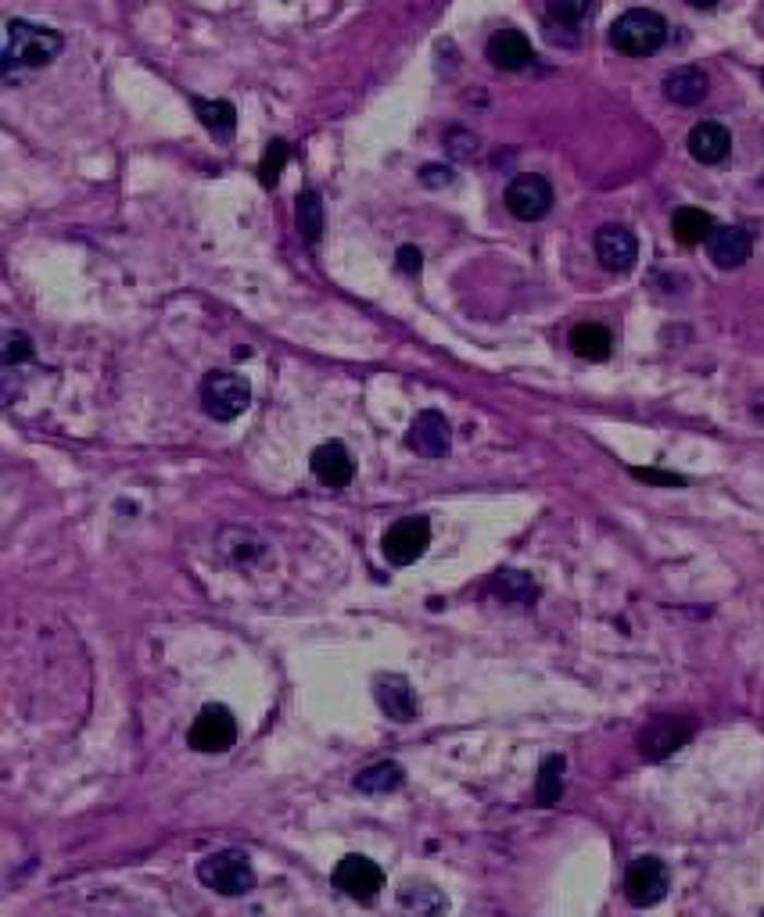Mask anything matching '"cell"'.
I'll return each mask as SVG.
<instances>
[{
	"label": "cell",
	"mask_w": 764,
	"mask_h": 917,
	"mask_svg": "<svg viewBox=\"0 0 764 917\" xmlns=\"http://www.w3.org/2000/svg\"><path fill=\"white\" fill-rule=\"evenodd\" d=\"M0 359H4V366H19V362H29V359H33V337L22 334V330H8V334H4V345H0Z\"/></svg>",
	"instance_id": "cell-26"
},
{
	"label": "cell",
	"mask_w": 764,
	"mask_h": 917,
	"mask_svg": "<svg viewBox=\"0 0 764 917\" xmlns=\"http://www.w3.org/2000/svg\"><path fill=\"white\" fill-rule=\"evenodd\" d=\"M309 467H312V473H317V481L327 484V487H348L356 476V459L342 442H323V445L312 448Z\"/></svg>",
	"instance_id": "cell-14"
},
{
	"label": "cell",
	"mask_w": 764,
	"mask_h": 917,
	"mask_svg": "<svg viewBox=\"0 0 764 917\" xmlns=\"http://www.w3.org/2000/svg\"><path fill=\"white\" fill-rule=\"evenodd\" d=\"M571 351L585 362H604L613 351V334L599 323H578L571 330Z\"/></svg>",
	"instance_id": "cell-20"
},
{
	"label": "cell",
	"mask_w": 764,
	"mask_h": 917,
	"mask_svg": "<svg viewBox=\"0 0 764 917\" xmlns=\"http://www.w3.org/2000/svg\"><path fill=\"white\" fill-rule=\"evenodd\" d=\"M219 556L234 563V567H252L255 559L266 556V542H262L259 534L252 531H241V527H234V531H223L219 534Z\"/></svg>",
	"instance_id": "cell-19"
},
{
	"label": "cell",
	"mask_w": 764,
	"mask_h": 917,
	"mask_svg": "<svg viewBox=\"0 0 764 917\" xmlns=\"http://www.w3.org/2000/svg\"><path fill=\"white\" fill-rule=\"evenodd\" d=\"M234 743H237V721L230 707L212 702V707L198 710L191 732H187V746L198 752H227Z\"/></svg>",
	"instance_id": "cell-7"
},
{
	"label": "cell",
	"mask_w": 764,
	"mask_h": 917,
	"mask_svg": "<svg viewBox=\"0 0 764 917\" xmlns=\"http://www.w3.org/2000/svg\"><path fill=\"white\" fill-rule=\"evenodd\" d=\"M406 782V771L398 768L395 760H381L373 763V768H362L356 774V788L359 793H370V796H384V793H395L398 785Z\"/></svg>",
	"instance_id": "cell-21"
},
{
	"label": "cell",
	"mask_w": 764,
	"mask_h": 917,
	"mask_svg": "<svg viewBox=\"0 0 764 917\" xmlns=\"http://www.w3.org/2000/svg\"><path fill=\"white\" fill-rule=\"evenodd\" d=\"M588 8H593V0H546L549 19L557 25H578L588 15Z\"/></svg>",
	"instance_id": "cell-27"
},
{
	"label": "cell",
	"mask_w": 764,
	"mask_h": 917,
	"mask_svg": "<svg viewBox=\"0 0 764 917\" xmlns=\"http://www.w3.org/2000/svg\"><path fill=\"white\" fill-rule=\"evenodd\" d=\"M445 147H449V155L470 158L474 150H478V141H474V133H467V130H449L445 133Z\"/></svg>",
	"instance_id": "cell-29"
},
{
	"label": "cell",
	"mask_w": 764,
	"mask_h": 917,
	"mask_svg": "<svg viewBox=\"0 0 764 917\" xmlns=\"http://www.w3.org/2000/svg\"><path fill=\"white\" fill-rule=\"evenodd\" d=\"M428 545H431V520L428 517L395 520L381 538L384 559L392 563V567H409V563H417L423 552H428Z\"/></svg>",
	"instance_id": "cell-5"
},
{
	"label": "cell",
	"mask_w": 764,
	"mask_h": 917,
	"mask_svg": "<svg viewBox=\"0 0 764 917\" xmlns=\"http://www.w3.org/2000/svg\"><path fill=\"white\" fill-rule=\"evenodd\" d=\"M61 47H65V36H61L58 29H47V25H36V22L11 19L8 22L4 58H0V65H4L8 80H15L19 72L47 69L61 55Z\"/></svg>",
	"instance_id": "cell-1"
},
{
	"label": "cell",
	"mask_w": 764,
	"mask_h": 917,
	"mask_svg": "<svg viewBox=\"0 0 764 917\" xmlns=\"http://www.w3.org/2000/svg\"><path fill=\"white\" fill-rule=\"evenodd\" d=\"M689 8H696V11H711V8H718L721 0H685Z\"/></svg>",
	"instance_id": "cell-33"
},
{
	"label": "cell",
	"mask_w": 764,
	"mask_h": 917,
	"mask_svg": "<svg viewBox=\"0 0 764 917\" xmlns=\"http://www.w3.org/2000/svg\"><path fill=\"white\" fill-rule=\"evenodd\" d=\"M668 864L657 857H635L629 864V874H624V896H629L632 907H654V903L668 896Z\"/></svg>",
	"instance_id": "cell-8"
},
{
	"label": "cell",
	"mask_w": 764,
	"mask_h": 917,
	"mask_svg": "<svg viewBox=\"0 0 764 917\" xmlns=\"http://www.w3.org/2000/svg\"><path fill=\"white\" fill-rule=\"evenodd\" d=\"M287 158H291V147H287L284 141H270V150H266V161H262V183L266 186H277V176L280 169L287 166Z\"/></svg>",
	"instance_id": "cell-28"
},
{
	"label": "cell",
	"mask_w": 764,
	"mask_h": 917,
	"mask_svg": "<svg viewBox=\"0 0 764 917\" xmlns=\"http://www.w3.org/2000/svg\"><path fill=\"white\" fill-rule=\"evenodd\" d=\"M506 208L513 219L538 222L542 216H549V208H553V186H549L546 176L524 172L517 180H510V186H506Z\"/></svg>",
	"instance_id": "cell-9"
},
{
	"label": "cell",
	"mask_w": 764,
	"mask_h": 917,
	"mask_svg": "<svg viewBox=\"0 0 764 917\" xmlns=\"http://www.w3.org/2000/svg\"><path fill=\"white\" fill-rule=\"evenodd\" d=\"M750 251H754V241L739 226H714V233L707 237V255L718 269H739L750 258Z\"/></svg>",
	"instance_id": "cell-16"
},
{
	"label": "cell",
	"mask_w": 764,
	"mask_h": 917,
	"mask_svg": "<svg viewBox=\"0 0 764 917\" xmlns=\"http://www.w3.org/2000/svg\"><path fill=\"white\" fill-rule=\"evenodd\" d=\"M406 442L423 459H442V456H449V448H453V426H449V420L438 409H423V412H417V420L409 423Z\"/></svg>",
	"instance_id": "cell-11"
},
{
	"label": "cell",
	"mask_w": 764,
	"mask_h": 917,
	"mask_svg": "<svg viewBox=\"0 0 764 917\" xmlns=\"http://www.w3.org/2000/svg\"><path fill=\"white\" fill-rule=\"evenodd\" d=\"M420 183L423 186H445V183H453V172H449L445 166H423Z\"/></svg>",
	"instance_id": "cell-32"
},
{
	"label": "cell",
	"mask_w": 764,
	"mask_h": 917,
	"mask_svg": "<svg viewBox=\"0 0 764 917\" xmlns=\"http://www.w3.org/2000/svg\"><path fill=\"white\" fill-rule=\"evenodd\" d=\"M711 83H707V72L696 69V65H679L664 75V97L671 100V105L679 108H693L700 100L707 97Z\"/></svg>",
	"instance_id": "cell-18"
},
{
	"label": "cell",
	"mask_w": 764,
	"mask_h": 917,
	"mask_svg": "<svg viewBox=\"0 0 764 917\" xmlns=\"http://www.w3.org/2000/svg\"><path fill=\"white\" fill-rule=\"evenodd\" d=\"M198 882L212 889L216 896H244V893H252L255 871H252V860H248L241 849H219V853H208V857L198 864Z\"/></svg>",
	"instance_id": "cell-3"
},
{
	"label": "cell",
	"mask_w": 764,
	"mask_h": 917,
	"mask_svg": "<svg viewBox=\"0 0 764 917\" xmlns=\"http://www.w3.org/2000/svg\"><path fill=\"white\" fill-rule=\"evenodd\" d=\"M194 111H198V119H202V125H208L216 136L234 133L237 111L230 100H194Z\"/></svg>",
	"instance_id": "cell-25"
},
{
	"label": "cell",
	"mask_w": 764,
	"mask_h": 917,
	"mask_svg": "<svg viewBox=\"0 0 764 917\" xmlns=\"http://www.w3.org/2000/svg\"><path fill=\"white\" fill-rule=\"evenodd\" d=\"M295 222L306 244H317L323 237V201L317 191H302L295 197Z\"/></svg>",
	"instance_id": "cell-23"
},
{
	"label": "cell",
	"mask_w": 764,
	"mask_h": 917,
	"mask_svg": "<svg viewBox=\"0 0 764 917\" xmlns=\"http://www.w3.org/2000/svg\"><path fill=\"white\" fill-rule=\"evenodd\" d=\"M664 40H668V22L649 8L624 11V15L613 19V25H610L613 50H621V55H629V58L654 55V50L664 47Z\"/></svg>",
	"instance_id": "cell-2"
},
{
	"label": "cell",
	"mask_w": 764,
	"mask_h": 917,
	"mask_svg": "<svg viewBox=\"0 0 764 917\" xmlns=\"http://www.w3.org/2000/svg\"><path fill=\"white\" fill-rule=\"evenodd\" d=\"M732 150V133L725 130L721 122H700L689 133V155H693L700 166H721Z\"/></svg>",
	"instance_id": "cell-17"
},
{
	"label": "cell",
	"mask_w": 764,
	"mask_h": 917,
	"mask_svg": "<svg viewBox=\"0 0 764 917\" xmlns=\"http://www.w3.org/2000/svg\"><path fill=\"white\" fill-rule=\"evenodd\" d=\"M563 757H546L542 768H538V782H535V799L538 807H557L563 796Z\"/></svg>",
	"instance_id": "cell-24"
},
{
	"label": "cell",
	"mask_w": 764,
	"mask_h": 917,
	"mask_svg": "<svg viewBox=\"0 0 764 917\" xmlns=\"http://www.w3.org/2000/svg\"><path fill=\"white\" fill-rule=\"evenodd\" d=\"M485 58L503 72H521V69L532 65L535 50H532V40L521 29H499V33L488 36Z\"/></svg>",
	"instance_id": "cell-15"
},
{
	"label": "cell",
	"mask_w": 764,
	"mask_h": 917,
	"mask_svg": "<svg viewBox=\"0 0 764 917\" xmlns=\"http://www.w3.org/2000/svg\"><path fill=\"white\" fill-rule=\"evenodd\" d=\"M331 882L337 893L353 896L359 903H370V900H378V893L384 889V871H381V864H373L370 857H362V853H348V857L334 864Z\"/></svg>",
	"instance_id": "cell-6"
},
{
	"label": "cell",
	"mask_w": 764,
	"mask_h": 917,
	"mask_svg": "<svg viewBox=\"0 0 764 917\" xmlns=\"http://www.w3.org/2000/svg\"><path fill=\"white\" fill-rule=\"evenodd\" d=\"M373 696H378V707L398 724H413L417 721V692L406 681L403 674H378L373 677Z\"/></svg>",
	"instance_id": "cell-13"
},
{
	"label": "cell",
	"mask_w": 764,
	"mask_h": 917,
	"mask_svg": "<svg viewBox=\"0 0 764 917\" xmlns=\"http://www.w3.org/2000/svg\"><path fill=\"white\" fill-rule=\"evenodd\" d=\"M693 738V721L685 717H654L638 732V752L646 760H668Z\"/></svg>",
	"instance_id": "cell-10"
},
{
	"label": "cell",
	"mask_w": 764,
	"mask_h": 917,
	"mask_svg": "<svg viewBox=\"0 0 764 917\" xmlns=\"http://www.w3.org/2000/svg\"><path fill=\"white\" fill-rule=\"evenodd\" d=\"M671 230H675V241L693 248V244H704L707 237L714 233V219L707 216L704 208H679L671 219Z\"/></svg>",
	"instance_id": "cell-22"
},
{
	"label": "cell",
	"mask_w": 764,
	"mask_h": 917,
	"mask_svg": "<svg viewBox=\"0 0 764 917\" xmlns=\"http://www.w3.org/2000/svg\"><path fill=\"white\" fill-rule=\"evenodd\" d=\"M596 258L599 266L610 269V273H629L638 258V241L629 226L621 222H607L596 230Z\"/></svg>",
	"instance_id": "cell-12"
},
{
	"label": "cell",
	"mask_w": 764,
	"mask_h": 917,
	"mask_svg": "<svg viewBox=\"0 0 764 917\" xmlns=\"http://www.w3.org/2000/svg\"><path fill=\"white\" fill-rule=\"evenodd\" d=\"M248 406H252V384H248L241 373L212 370L202 381V409L212 420L230 423L241 417Z\"/></svg>",
	"instance_id": "cell-4"
},
{
	"label": "cell",
	"mask_w": 764,
	"mask_h": 917,
	"mask_svg": "<svg viewBox=\"0 0 764 917\" xmlns=\"http://www.w3.org/2000/svg\"><path fill=\"white\" fill-rule=\"evenodd\" d=\"M635 481H646V484H664V487H682L685 481L679 473H664V470H632Z\"/></svg>",
	"instance_id": "cell-30"
},
{
	"label": "cell",
	"mask_w": 764,
	"mask_h": 917,
	"mask_svg": "<svg viewBox=\"0 0 764 917\" xmlns=\"http://www.w3.org/2000/svg\"><path fill=\"white\" fill-rule=\"evenodd\" d=\"M398 273H409V276H417L423 269V258H420V251L417 248H398Z\"/></svg>",
	"instance_id": "cell-31"
}]
</instances>
